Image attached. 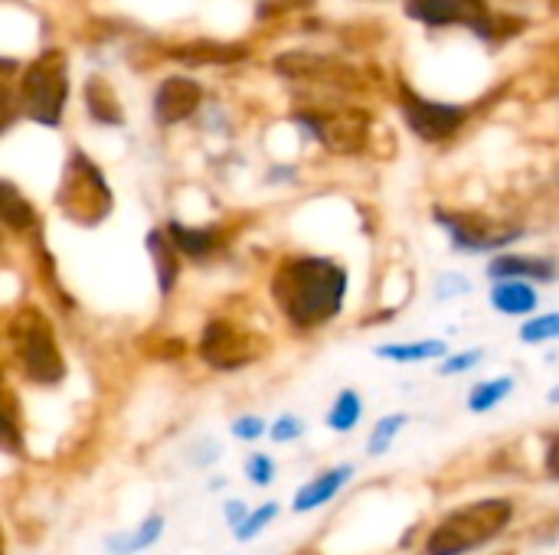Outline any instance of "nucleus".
Listing matches in <instances>:
<instances>
[{
  "label": "nucleus",
  "instance_id": "5701e85b",
  "mask_svg": "<svg viewBox=\"0 0 559 555\" xmlns=\"http://www.w3.org/2000/svg\"><path fill=\"white\" fill-rule=\"evenodd\" d=\"M436 294V301L439 304H449V301H459V298H468L472 291H475V285H472V278L465 275V272H442L439 278H436V288H432Z\"/></svg>",
  "mask_w": 559,
  "mask_h": 555
},
{
  "label": "nucleus",
  "instance_id": "7c9ffc66",
  "mask_svg": "<svg viewBox=\"0 0 559 555\" xmlns=\"http://www.w3.org/2000/svg\"><path fill=\"white\" fill-rule=\"evenodd\" d=\"M544 471H547L550 481H559V432L544 448Z\"/></svg>",
  "mask_w": 559,
  "mask_h": 555
},
{
  "label": "nucleus",
  "instance_id": "4468645a",
  "mask_svg": "<svg viewBox=\"0 0 559 555\" xmlns=\"http://www.w3.org/2000/svg\"><path fill=\"white\" fill-rule=\"evenodd\" d=\"M167 239L177 249V255H187L193 262L216 255V249L223 245V236L216 229H197V226H183V222H170Z\"/></svg>",
  "mask_w": 559,
  "mask_h": 555
},
{
  "label": "nucleus",
  "instance_id": "6e6552de",
  "mask_svg": "<svg viewBox=\"0 0 559 555\" xmlns=\"http://www.w3.org/2000/svg\"><path fill=\"white\" fill-rule=\"evenodd\" d=\"M409 16L429 26L462 23V26H472L478 36H485L491 23L485 0H409Z\"/></svg>",
  "mask_w": 559,
  "mask_h": 555
},
{
  "label": "nucleus",
  "instance_id": "f3484780",
  "mask_svg": "<svg viewBox=\"0 0 559 555\" xmlns=\"http://www.w3.org/2000/svg\"><path fill=\"white\" fill-rule=\"evenodd\" d=\"M364 422V396L357 389H341L324 415V425L334 435H350Z\"/></svg>",
  "mask_w": 559,
  "mask_h": 555
},
{
  "label": "nucleus",
  "instance_id": "f8f14e48",
  "mask_svg": "<svg viewBox=\"0 0 559 555\" xmlns=\"http://www.w3.org/2000/svg\"><path fill=\"white\" fill-rule=\"evenodd\" d=\"M488 304L501 317H524L527 321L537 314L540 294H537V285H527V281H491Z\"/></svg>",
  "mask_w": 559,
  "mask_h": 555
},
{
  "label": "nucleus",
  "instance_id": "423d86ee",
  "mask_svg": "<svg viewBox=\"0 0 559 555\" xmlns=\"http://www.w3.org/2000/svg\"><path fill=\"white\" fill-rule=\"evenodd\" d=\"M262 353V340L249 330L229 324V321H210L200 337V357L219 373H236L249 363H255Z\"/></svg>",
  "mask_w": 559,
  "mask_h": 555
},
{
  "label": "nucleus",
  "instance_id": "2f4dec72",
  "mask_svg": "<svg viewBox=\"0 0 559 555\" xmlns=\"http://www.w3.org/2000/svg\"><path fill=\"white\" fill-rule=\"evenodd\" d=\"M223 517H226V527L239 530V527L246 523V517H249V507H246L242 500H226V507H223Z\"/></svg>",
  "mask_w": 559,
  "mask_h": 555
},
{
  "label": "nucleus",
  "instance_id": "f704fd0d",
  "mask_svg": "<svg viewBox=\"0 0 559 555\" xmlns=\"http://www.w3.org/2000/svg\"><path fill=\"white\" fill-rule=\"evenodd\" d=\"M10 69H13V62L10 59H0V82H3V75H10Z\"/></svg>",
  "mask_w": 559,
  "mask_h": 555
},
{
  "label": "nucleus",
  "instance_id": "7ed1b4c3",
  "mask_svg": "<svg viewBox=\"0 0 559 555\" xmlns=\"http://www.w3.org/2000/svg\"><path fill=\"white\" fill-rule=\"evenodd\" d=\"M436 222L439 229L449 236L452 249L465 252V255H501L508 252V245H514L524 229L521 226H508V222H495L488 216L478 213H452V209H436Z\"/></svg>",
  "mask_w": 559,
  "mask_h": 555
},
{
  "label": "nucleus",
  "instance_id": "1a4fd4ad",
  "mask_svg": "<svg viewBox=\"0 0 559 555\" xmlns=\"http://www.w3.org/2000/svg\"><path fill=\"white\" fill-rule=\"evenodd\" d=\"M491 281H527V285H554L559 281V262L550 255H521L501 252L485 268Z\"/></svg>",
  "mask_w": 559,
  "mask_h": 555
},
{
  "label": "nucleus",
  "instance_id": "f03ea898",
  "mask_svg": "<svg viewBox=\"0 0 559 555\" xmlns=\"http://www.w3.org/2000/svg\"><path fill=\"white\" fill-rule=\"evenodd\" d=\"M514 523L511 497H485L465 507H455L442 517L423 543V555H472L491 546Z\"/></svg>",
  "mask_w": 559,
  "mask_h": 555
},
{
  "label": "nucleus",
  "instance_id": "20e7f679",
  "mask_svg": "<svg viewBox=\"0 0 559 555\" xmlns=\"http://www.w3.org/2000/svg\"><path fill=\"white\" fill-rule=\"evenodd\" d=\"M13 340H16V353H20L26 379L39 383V386H52L66 376V363L59 357L52 330L46 327V321L39 314H33V311L20 314L13 321Z\"/></svg>",
  "mask_w": 559,
  "mask_h": 555
},
{
  "label": "nucleus",
  "instance_id": "473e14b6",
  "mask_svg": "<svg viewBox=\"0 0 559 555\" xmlns=\"http://www.w3.org/2000/svg\"><path fill=\"white\" fill-rule=\"evenodd\" d=\"M13 118H16V105H13V95L3 88V82H0V131H7L10 124H13Z\"/></svg>",
  "mask_w": 559,
  "mask_h": 555
},
{
  "label": "nucleus",
  "instance_id": "2eb2a0df",
  "mask_svg": "<svg viewBox=\"0 0 559 555\" xmlns=\"http://www.w3.org/2000/svg\"><path fill=\"white\" fill-rule=\"evenodd\" d=\"M514 389H518V379L514 376H495V379H481V383H475L472 386V393H468V412L472 415H488V412H495L501 402H508L511 396H514Z\"/></svg>",
  "mask_w": 559,
  "mask_h": 555
},
{
  "label": "nucleus",
  "instance_id": "412c9836",
  "mask_svg": "<svg viewBox=\"0 0 559 555\" xmlns=\"http://www.w3.org/2000/svg\"><path fill=\"white\" fill-rule=\"evenodd\" d=\"M20 415H16V402L13 396L0 386V451L7 455H16L20 451Z\"/></svg>",
  "mask_w": 559,
  "mask_h": 555
},
{
  "label": "nucleus",
  "instance_id": "cd10ccee",
  "mask_svg": "<svg viewBox=\"0 0 559 555\" xmlns=\"http://www.w3.org/2000/svg\"><path fill=\"white\" fill-rule=\"evenodd\" d=\"M262 435H269V425L259 415H239L233 422V438H239V442H259Z\"/></svg>",
  "mask_w": 559,
  "mask_h": 555
},
{
  "label": "nucleus",
  "instance_id": "9d476101",
  "mask_svg": "<svg viewBox=\"0 0 559 555\" xmlns=\"http://www.w3.org/2000/svg\"><path fill=\"white\" fill-rule=\"evenodd\" d=\"M354 474H357L354 464H337V468H328V471L314 474L305 487L295 491L292 510H295V514H314V510L328 507V504L337 500V494L354 481Z\"/></svg>",
  "mask_w": 559,
  "mask_h": 555
},
{
  "label": "nucleus",
  "instance_id": "a878e982",
  "mask_svg": "<svg viewBox=\"0 0 559 555\" xmlns=\"http://www.w3.org/2000/svg\"><path fill=\"white\" fill-rule=\"evenodd\" d=\"M305 432H308L305 419L288 412V415H278V419L272 422V429H269V438H272L275 445H292V442H298Z\"/></svg>",
  "mask_w": 559,
  "mask_h": 555
},
{
  "label": "nucleus",
  "instance_id": "9b49d317",
  "mask_svg": "<svg viewBox=\"0 0 559 555\" xmlns=\"http://www.w3.org/2000/svg\"><path fill=\"white\" fill-rule=\"evenodd\" d=\"M197 105H200V85L183 75L167 79L154 95V114L160 124H177V121L190 118L197 111Z\"/></svg>",
  "mask_w": 559,
  "mask_h": 555
},
{
  "label": "nucleus",
  "instance_id": "aec40b11",
  "mask_svg": "<svg viewBox=\"0 0 559 555\" xmlns=\"http://www.w3.org/2000/svg\"><path fill=\"white\" fill-rule=\"evenodd\" d=\"M524 347H547L559 340V311H547V314H534L521 324L518 330Z\"/></svg>",
  "mask_w": 559,
  "mask_h": 555
},
{
  "label": "nucleus",
  "instance_id": "dca6fc26",
  "mask_svg": "<svg viewBox=\"0 0 559 555\" xmlns=\"http://www.w3.org/2000/svg\"><path fill=\"white\" fill-rule=\"evenodd\" d=\"M147 252L154 258V275H157L160 294H170L177 278H180V255H177V249L170 245V239L164 232H151L147 236Z\"/></svg>",
  "mask_w": 559,
  "mask_h": 555
},
{
  "label": "nucleus",
  "instance_id": "c85d7f7f",
  "mask_svg": "<svg viewBox=\"0 0 559 555\" xmlns=\"http://www.w3.org/2000/svg\"><path fill=\"white\" fill-rule=\"evenodd\" d=\"M160 533H164V520H160V517L144 520V523H141V530H138V533H131V553H141V550L154 546V543L160 540Z\"/></svg>",
  "mask_w": 559,
  "mask_h": 555
},
{
  "label": "nucleus",
  "instance_id": "ddd939ff",
  "mask_svg": "<svg viewBox=\"0 0 559 555\" xmlns=\"http://www.w3.org/2000/svg\"><path fill=\"white\" fill-rule=\"evenodd\" d=\"M377 360L393 363V366H423L432 360L449 357V343L439 337H423V340H400V343H383L373 350Z\"/></svg>",
  "mask_w": 559,
  "mask_h": 555
},
{
  "label": "nucleus",
  "instance_id": "bb28decb",
  "mask_svg": "<svg viewBox=\"0 0 559 555\" xmlns=\"http://www.w3.org/2000/svg\"><path fill=\"white\" fill-rule=\"evenodd\" d=\"M275 461H272V455H262V451H255V455H249V461H246V478L255 484V487H269L272 481H275Z\"/></svg>",
  "mask_w": 559,
  "mask_h": 555
},
{
  "label": "nucleus",
  "instance_id": "f257e3e1",
  "mask_svg": "<svg viewBox=\"0 0 559 555\" xmlns=\"http://www.w3.org/2000/svg\"><path fill=\"white\" fill-rule=\"evenodd\" d=\"M350 272L324 255H292L272 275V298L298 330H318L344 314Z\"/></svg>",
  "mask_w": 559,
  "mask_h": 555
},
{
  "label": "nucleus",
  "instance_id": "6ab92c4d",
  "mask_svg": "<svg viewBox=\"0 0 559 555\" xmlns=\"http://www.w3.org/2000/svg\"><path fill=\"white\" fill-rule=\"evenodd\" d=\"M406 425H409V415H406V412H390V415L377 419V425H373L370 435H367V455H370V458L390 455V448H393L396 438L406 432Z\"/></svg>",
  "mask_w": 559,
  "mask_h": 555
},
{
  "label": "nucleus",
  "instance_id": "393cba45",
  "mask_svg": "<svg viewBox=\"0 0 559 555\" xmlns=\"http://www.w3.org/2000/svg\"><path fill=\"white\" fill-rule=\"evenodd\" d=\"M275 517H278V504H262L259 510H249L246 523H242L239 530H233V533H236L239 543H249V540H255L259 533H265V530L272 527Z\"/></svg>",
  "mask_w": 559,
  "mask_h": 555
},
{
  "label": "nucleus",
  "instance_id": "c756f323",
  "mask_svg": "<svg viewBox=\"0 0 559 555\" xmlns=\"http://www.w3.org/2000/svg\"><path fill=\"white\" fill-rule=\"evenodd\" d=\"M183 59H239V49H216V46H197V49H183L177 52Z\"/></svg>",
  "mask_w": 559,
  "mask_h": 555
},
{
  "label": "nucleus",
  "instance_id": "c9c22d12",
  "mask_svg": "<svg viewBox=\"0 0 559 555\" xmlns=\"http://www.w3.org/2000/svg\"><path fill=\"white\" fill-rule=\"evenodd\" d=\"M498 555H518V553H498Z\"/></svg>",
  "mask_w": 559,
  "mask_h": 555
},
{
  "label": "nucleus",
  "instance_id": "72a5a7b5",
  "mask_svg": "<svg viewBox=\"0 0 559 555\" xmlns=\"http://www.w3.org/2000/svg\"><path fill=\"white\" fill-rule=\"evenodd\" d=\"M547 402H550V406H559V383H554V386L547 389Z\"/></svg>",
  "mask_w": 559,
  "mask_h": 555
},
{
  "label": "nucleus",
  "instance_id": "a211bd4d",
  "mask_svg": "<svg viewBox=\"0 0 559 555\" xmlns=\"http://www.w3.org/2000/svg\"><path fill=\"white\" fill-rule=\"evenodd\" d=\"M0 222L10 226V229H16V232H26V229L36 226L33 206H29L26 196H23L13 183H7V180H0Z\"/></svg>",
  "mask_w": 559,
  "mask_h": 555
},
{
  "label": "nucleus",
  "instance_id": "4be33fe9",
  "mask_svg": "<svg viewBox=\"0 0 559 555\" xmlns=\"http://www.w3.org/2000/svg\"><path fill=\"white\" fill-rule=\"evenodd\" d=\"M85 98H88L92 114H95L102 124H121V108H118V101H115V95H111V88H108L105 82L92 79L88 88H85Z\"/></svg>",
  "mask_w": 559,
  "mask_h": 555
},
{
  "label": "nucleus",
  "instance_id": "39448f33",
  "mask_svg": "<svg viewBox=\"0 0 559 555\" xmlns=\"http://www.w3.org/2000/svg\"><path fill=\"white\" fill-rule=\"evenodd\" d=\"M62 105H66V75L56 62L43 59L33 62L23 72V85H20V108L26 118H33L36 124L56 128L62 118Z\"/></svg>",
  "mask_w": 559,
  "mask_h": 555
},
{
  "label": "nucleus",
  "instance_id": "0eeeda50",
  "mask_svg": "<svg viewBox=\"0 0 559 555\" xmlns=\"http://www.w3.org/2000/svg\"><path fill=\"white\" fill-rule=\"evenodd\" d=\"M403 114H406V124L413 128V134L423 137V141H445L468 118V111L462 105L429 101V98H419L409 88L403 92Z\"/></svg>",
  "mask_w": 559,
  "mask_h": 555
},
{
  "label": "nucleus",
  "instance_id": "b1692460",
  "mask_svg": "<svg viewBox=\"0 0 559 555\" xmlns=\"http://www.w3.org/2000/svg\"><path fill=\"white\" fill-rule=\"evenodd\" d=\"M485 363V350L481 347H472V350H459V353H449L442 363H439V376H465L472 370H478Z\"/></svg>",
  "mask_w": 559,
  "mask_h": 555
}]
</instances>
